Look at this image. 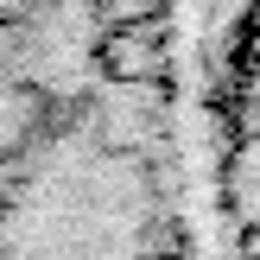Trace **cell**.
I'll return each instance as SVG.
<instances>
[{"label":"cell","mask_w":260,"mask_h":260,"mask_svg":"<svg viewBox=\"0 0 260 260\" xmlns=\"http://www.w3.org/2000/svg\"><path fill=\"white\" fill-rule=\"evenodd\" d=\"M102 57H108L121 76H146V70H159V45H152V25H121V32L102 45Z\"/></svg>","instance_id":"cell-1"}]
</instances>
